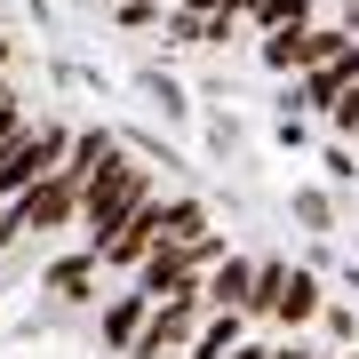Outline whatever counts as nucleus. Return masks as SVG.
Returning <instances> with one entry per match:
<instances>
[{
    "mask_svg": "<svg viewBox=\"0 0 359 359\" xmlns=\"http://www.w3.org/2000/svg\"><path fill=\"white\" fill-rule=\"evenodd\" d=\"M152 200H160V192H152V168L120 160L112 176H96V184H88V200H80V248H96V256H104V248H112V240H120V231H128Z\"/></svg>",
    "mask_w": 359,
    "mask_h": 359,
    "instance_id": "f257e3e1",
    "label": "nucleus"
},
{
    "mask_svg": "<svg viewBox=\"0 0 359 359\" xmlns=\"http://www.w3.org/2000/svg\"><path fill=\"white\" fill-rule=\"evenodd\" d=\"M88 184H96V176H88L80 160H65L56 176H40L25 200H8V216H0V248H16L25 231H56V224H72L80 200H88Z\"/></svg>",
    "mask_w": 359,
    "mask_h": 359,
    "instance_id": "f03ea898",
    "label": "nucleus"
},
{
    "mask_svg": "<svg viewBox=\"0 0 359 359\" xmlns=\"http://www.w3.org/2000/svg\"><path fill=\"white\" fill-rule=\"evenodd\" d=\"M231 256V248L216 240V231H200V240L184 248H152V256L136 264V287L152 295V304H176V295H208V271H216Z\"/></svg>",
    "mask_w": 359,
    "mask_h": 359,
    "instance_id": "7ed1b4c3",
    "label": "nucleus"
},
{
    "mask_svg": "<svg viewBox=\"0 0 359 359\" xmlns=\"http://www.w3.org/2000/svg\"><path fill=\"white\" fill-rule=\"evenodd\" d=\"M72 144H80V136H72V128H56V120L25 128V136L8 144V152H0V192H8V200H25L40 176H56V168L72 160Z\"/></svg>",
    "mask_w": 359,
    "mask_h": 359,
    "instance_id": "20e7f679",
    "label": "nucleus"
},
{
    "mask_svg": "<svg viewBox=\"0 0 359 359\" xmlns=\"http://www.w3.org/2000/svg\"><path fill=\"white\" fill-rule=\"evenodd\" d=\"M359 40H351V25H304V32H264V65L271 72H320V65H335V56H351Z\"/></svg>",
    "mask_w": 359,
    "mask_h": 359,
    "instance_id": "39448f33",
    "label": "nucleus"
},
{
    "mask_svg": "<svg viewBox=\"0 0 359 359\" xmlns=\"http://www.w3.org/2000/svg\"><path fill=\"white\" fill-rule=\"evenodd\" d=\"M216 320V304L208 295H176V304H152V320H144L136 335V351L128 359H160V351H176V344H200V327Z\"/></svg>",
    "mask_w": 359,
    "mask_h": 359,
    "instance_id": "423d86ee",
    "label": "nucleus"
},
{
    "mask_svg": "<svg viewBox=\"0 0 359 359\" xmlns=\"http://www.w3.org/2000/svg\"><path fill=\"white\" fill-rule=\"evenodd\" d=\"M248 311H271V320H311L320 311V280H311V264H264V280H256V304Z\"/></svg>",
    "mask_w": 359,
    "mask_h": 359,
    "instance_id": "0eeeda50",
    "label": "nucleus"
},
{
    "mask_svg": "<svg viewBox=\"0 0 359 359\" xmlns=\"http://www.w3.org/2000/svg\"><path fill=\"white\" fill-rule=\"evenodd\" d=\"M256 280H264L256 256H224L216 280H208V304H216V311H248V304H256Z\"/></svg>",
    "mask_w": 359,
    "mask_h": 359,
    "instance_id": "6e6552de",
    "label": "nucleus"
},
{
    "mask_svg": "<svg viewBox=\"0 0 359 359\" xmlns=\"http://www.w3.org/2000/svg\"><path fill=\"white\" fill-rule=\"evenodd\" d=\"M144 320H152V295L136 287V295H120V304L104 311L96 327H104V344H112V351H136V335H144Z\"/></svg>",
    "mask_w": 359,
    "mask_h": 359,
    "instance_id": "1a4fd4ad",
    "label": "nucleus"
},
{
    "mask_svg": "<svg viewBox=\"0 0 359 359\" xmlns=\"http://www.w3.org/2000/svg\"><path fill=\"white\" fill-rule=\"evenodd\" d=\"M240 335H248V311H216V320L200 327L192 359H231V351H240Z\"/></svg>",
    "mask_w": 359,
    "mask_h": 359,
    "instance_id": "9d476101",
    "label": "nucleus"
},
{
    "mask_svg": "<svg viewBox=\"0 0 359 359\" xmlns=\"http://www.w3.org/2000/svg\"><path fill=\"white\" fill-rule=\"evenodd\" d=\"M311 25V0H256V40L264 32H304Z\"/></svg>",
    "mask_w": 359,
    "mask_h": 359,
    "instance_id": "9b49d317",
    "label": "nucleus"
},
{
    "mask_svg": "<svg viewBox=\"0 0 359 359\" xmlns=\"http://www.w3.org/2000/svg\"><path fill=\"white\" fill-rule=\"evenodd\" d=\"M104 256L96 248H80V256H65V264H48V295H88V271H96Z\"/></svg>",
    "mask_w": 359,
    "mask_h": 359,
    "instance_id": "f8f14e48",
    "label": "nucleus"
},
{
    "mask_svg": "<svg viewBox=\"0 0 359 359\" xmlns=\"http://www.w3.org/2000/svg\"><path fill=\"white\" fill-rule=\"evenodd\" d=\"M144 96H152V104H160L168 120H184V112H192V104H184V88H176L168 72H144Z\"/></svg>",
    "mask_w": 359,
    "mask_h": 359,
    "instance_id": "ddd939ff",
    "label": "nucleus"
},
{
    "mask_svg": "<svg viewBox=\"0 0 359 359\" xmlns=\"http://www.w3.org/2000/svg\"><path fill=\"white\" fill-rule=\"evenodd\" d=\"M287 208L304 216L311 231H335V208H327V192H287Z\"/></svg>",
    "mask_w": 359,
    "mask_h": 359,
    "instance_id": "4468645a",
    "label": "nucleus"
},
{
    "mask_svg": "<svg viewBox=\"0 0 359 359\" xmlns=\"http://www.w3.org/2000/svg\"><path fill=\"white\" fill-rule=\"evenodd\" d=\"M327 120H335V136H359V88H351L344 104H335V112H327Z\"/></svg>",
    "mask_w": 359,
    "mask_h": 359,
    "instance_id": "2eb2a0df",
    "label": "nucleus"
},
{
    "mask_svg": "<svg viewBox=\"0 0 359 359\" xmlns=\"http://www.w3.org/2000/svg\"><path fill=\"white\" fill-rule=\"evenodd\" d=\"M248 359H311L304 344H271V351H256V344H248Z\"/></svg>",
    "mask_w": 359,
    "mask_h": 359,
    "instance_id": "dca6fc26",
    "label": "nucleus"
},
{
    "mask_svg": "<svg viewBox=\"0 0 359 359\" xmlns=\"http://www.w3.org/2000/svg\"><path fill=\"white\" fill-rule=\"evenodd\" d=\"M0 104H16V88H8V80H0Z\"/></svg>",
    "mask_w": 359,
    "mask_h": 359,
    "instance_id": "f3484780",
    "label": "nucleus"
}]
</instances>
